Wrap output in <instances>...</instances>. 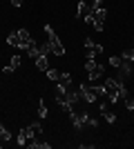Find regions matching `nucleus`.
Here are the masks:
<instances>
[{
    "label": "nucleus",
    "instance_id": "1",
    "mask_svg": "<svg viewBox=\"0 0 134 149\" xmlns=\"http://www.w3.org/2000/svg\"><path fill=\"white\" fill-rule=\"evenodd\" d=\"M103 87H105V98L109 100V105H116L119 100L128 98V89L123 85V78H107L103 82Z\"/></svg>",
    "mask_w": 134,
    "mask_h": 149
},
{
    "label": "nucleus",
    "instance_id": "2",
    "mask_svg": "<svg viewBox=\"0 0 134 149\" xmlns=\"http://www.w3.org/2000/svg\"><path fill=\"white\" fill-rule=\"evenodd\" d=\"M45 33H47V42H49V47H51V54L60 58V56L65 54V47H63V42L58 40L54 27H51V25H45Z\"/></svg>",
    "mask_w": 134,
    "mask_h": 149
},
{
    "label": "nucleus",
    "instance_id": "3",
    "mask_svg": "<svg viewBox=\"0 0 134 149\" xmlns=\"http://www.w3.org/2000/svg\"><path fill=\"white\" fill-rule=\"evenodd\" d=\"M81 100H83V102H87V105H96V102H98V93L94 91V87H92V85H81Z\"/></svg>",
    "mask_w": 134,
    "mask_h": 149
},
{
    "label": "nucleus",
    "instance_id": "4",
    "mask_svg": "<svg viewBox=\"0 0 134 149\" xmlns=\"http://www.w3.org/2000/svg\"><path fill=\"white\" fill-rule=\"evenodd\" d=\"M22 131L27 134V140L32 143V140H38V138H40L43 127H40V123H32V125H27V127H22Z\"/></svg>",
    "mask_w": 134,
    "mask_h": 149
},
{
    "label": "nucleus",
    "instance_id": "5",
    "mask_svg": "<svg viewBox=\"0 0 134 149\" xmlns=\"http://www.w3.org/2000/svg\"><path fill=\"white\" fill-rule=\"evenodd\" d=\"M18 36H20V47H18V49H25V51H27L29 42L34 40V38H32V33H29L27 29H18Z\"/></svg>",
    "mask_w": 134,
    "mask_h": 149
},
{
    "label": "nucleus",
    "instance_id": "6",
    "mask_svg": "<svg viewBox=\"0 0 134 149\" xmlns=\"http://www.w3.org/2000/svg\"><path fill=\"white\" fill-rule=\"evenodd\" d=\"M69 120H72V125H74V129H83V127H85L83 120H81V113H78L76 109H72V111H69Z\"/></svg>",
    "mask_w": 134,
    "mask_h": 149
},
{
    "label": "nucleus",
    "instance_id": "7",
    "mask_svg": "<svg viewBox=\"0 0 134 149\" xmlns=\"http://www.w3.org/2000/svg\"><path fill=\"white\" fill-rule=\"evenodd\" d=\"M87 13H92V7H89L85 0H81V2H78V7H76V16H78V18H85Z\"/></svg>",
    "mask_w": 134,
    "mask_h": 149
},
{
    "label": "nucleus",
    "instance_id": "8",
    "mask_svg": "<svg viewBox=\"0 0 134 149\" xmlns=\"http://www.w3.org/2000/svg\"><path fill=\"white\" fill-rule=\"evenodd\" d=\"M103 71H105V67H103V65H96V67L92 69V71H87L89 80H92V82H94V80H98V78L103 76Z\"/></svg>",
    "mask_w": 134,
    "mask_h": 149
},
{
    "label": "nucleus",
    "instance_id": "9",
    "mask_svg": "<svg viewBox=\"0 0 134 149\" xmlns=\"http://www.w3.org/2000/svg\"><path fill=\"white\" fill-rule=\"evenodd\" d=\"M119 71H123V78H130V76H132V62L130 60H121Z\"/></svg>",
    "mask_w": 134,
    "mask_h": 149
},
{
    "label": "nucleus",
    "instance_id": "10",
    "mask_svg": "<svg viewBox=\"0 0 134 149\" xmlns=\"http://www.w3.org/2000/svg\"><path fill=\"white\" fill-rule=\"evenodd\" d=\"M58 85H60V87H69V85H72V74H69V71H60Z\"/></svg>",
    "mask_w": 134,
    "mask_h": 149
},
{
    "label": "nucleus",
    "instance_id": "11",
    "mask_svg": "<svg viewBox=\"0 0 134 149\" xmlns=\"http://www.w3.org/2000/svg\"><path fill=\"white\" fill-rule=\"evenodd\" d=\"M92 13H94V20H101V22H105V18H107V9H105V7L92 9Z\"/></svg>",
    "mask_w": 134,
    "mask_h": 149
},
{
    "label": "nucleus",
    "instance_id": "12",
    "mask_svg": "<svg viewBox=\"0 0 134 149\" xmlns=\"http://www.w3.org/2000/svg\"><path fill=\"white\" fill-rule=\"evenodd\" d=\"M7 45H11V47H20V36H18V31H11V33L7 36Z\"/></svg>",
    "mask_w": 134,
    "mask_h": 149
},
{
    "label": "nucleus",
    "instance_id": "13",
    "mask_svg": "<svg viewBox=\"0 0 134 149\" xmlns=\"http://www.w3.org/2000/svg\"><path fill=\"white\" fill-rule=\"evenodd\" d=\"M34 62H36V67H38L40 71H47V67H49V60H47V56H38Z\"/></svg>",
    "mask_w": 134,
    "mask_h": 149
},
{
    "label": "nucleus",
    "instance_id": "14",
    "mask_svg": "<svg viewBox=\"0 0 134 149\" xmlns=\"http://www.w3.org/2000/svg\"><path fill=\"white\" fill-rule=\"evenodd\" d=\"M29 149H51L49 143H38V140H32V143H27Z\"/></svg>",
    "mask_w": 134,
    "mask_h": 149
},
{
    "label": "nucleus",
    "instance_id": "15",
    "mask_svg": "<svg viewBox=\"0 0 134 149\" xmlns=\"http://www.w3.org/2000/svg\"><path fill=\"white\" fill-rule=\"evenodd\" d=\"M0 140H5V143H9V140H11V131L7 129L5 125H0Z\"/></svg>",
    "mask_w": 134,
    "mask_h": 149
},
{
    "label": "nucleus",
    "instance_id": "16",
    "mask_svg": "<svg viewBox=\"0 0 134 149\" xmlns=\"http://www.w3.org/2000/svg\"><path fill=\"white\" fill-rule=\"evenodd\" d=\"M45 76H47L49 80L58 82V78H60V71H56V69H49V67H47V71H45Z\"/></svg>",
    "mask_w": 134,
    "mask_h": 149
},
{
    "label": "nucleus",
    "instance_id": "17",
    "mask_svg": "<svg viewBox=\"0 0 134 149\" xmlns=\"http://www.w3.org/2000/svg\"><path fill=\"white\" fill-rule=\"evenodd\" d=\"M27 143H29V140H27V134H25L22 129H20L18 138H16V145H20V147H27Z\"/></svg>",
    "mask_w": 134,
    "mask_h": 149
},
{
    "label": "nucleus",
    "instance_id": "18",
    "mask_svg": "<svg viewBox=\"0 0 134 149\" xmlns=\"http://www.w3.org/2000/svg\"><path fill=\"white\" fill-rule=\"evenodd\" d=\"M38 116H40V118H47V116H49V111H47V107H45V100H40V102H38Z\"/></svg>",
    "mask_w": 134,
    "mask_h": 149
},
{
    "label": "nucleus",
    "instance_id": "19",
    "mask_svg": "<svg viewBox=\"0 0 134 149\" xmlns=\"http://www.w3.org/2000/svg\"><path fill=\"white\" fill-rule=\"evenodd\" d=\"M121 58L123 60H130V62H134V49H125L121 54Z\"/></svg>",
    "mask_w": 134,
    "mask_h": 149
},
{
    "label": "nucleus",
    "instance_id": "20",
    "mask_svg": "<svg viewBox=\"0 0 134 149\" xmlns=\"http://www.w3.org/2000/svg\"><path fill=\"white\" fill-rule=\"evenodd\" d=\"M96 65H98V62H96L94 58H87V60H85V71H92Z\"/></svg>",
    "mask_w": 134,
    "mask_h": 149
},
{
    "label": "nucleus",
    "instance_id": "21",
    "mask_svg": "<svg viewBox=\"0 0 134 149\" xmlns=\"http://www.w3.org/2000/svg\"><path fill=\"white\" fill-rule=\"evenodd\" d=\"M121 60H123V58L112 56V58H109V67H116V69H119V67H121Z\"/></svg>",
    "mask_w": 134,
    "mask_h": 149
},
{
    "label": "nucleus",
    "instance_id": "22",
    "mask_svg": "<svg viewBox=\"0 0 134 149\" xmlns=\"http://www.w3.org/2000/svg\"><path fill=\"white\" fill-rule=\"evenodd\" d=\"M9 65H11L13 69L20 67V56H18V54H13V56H11V62H9Z\"/></svg>",
    "mask_w": 134,
    "mask_h": 149
},
{
    "label": "nucleus",
    "instance_id": "23",
    "mask_svg": "<svg viewBox=\"0 0 134 149\" xmlns=\"http://www.w3.org/2000/svg\"><path fill=\"white\" fill-rule=\"evenodd\" d=\"M125 100V109H128V111H134V96L132 98H123Z\"/></svg>",
    "mask_w": 134,
    "mask_h": 149
},
{
    "label": "nucleus",
    "instance_id": "24",
    "mask_svg": "<svg viewBox=\"0 0 134 149\" xmlns=\"http://www.w3.org/2000/svg\"><path fill=\"white\" fill-rule=\"evenodd\" d=\"M85 25H89V27H94V13H87V16H85Z\"/></svg>",
    "mask_w": 134,
    "mask_h": 149
},
{
    "label": "nucleus",
    "instance_id": "25",
    "mask_svg": "<svg viewBox=\"0 0 134 149\" xmlns=\"http://www.w3.org/2000/svg\"><path fill=\"white\" fill-rule=\"evenodd\" d=\"M89 7H92V9H98V7H103V0H92Z\"/></svg>",
    "mask_w": 134,
    "mask_h": 149
},
{
    "label": "nucleus",
    "instance_id": "26",
    "mask_svg": "<svg viewBox=\"0 0 134 149\" xmlns=\"http://www.w3.org/2000/svg\"><path fill=\"white\" fill-rule=\"evenodd\" d=\"M103 27H105V22H101V20H94V29H96V31H103Z\"/></svg>",
    "mask_w": 134,
    "mask_h": 149
},
{
    "label": "nucleus",
    "instance_id": "27",
    "mask_svg": "<svg viewBox=\"0 0 134 149\" xmlns=\"http://www.w3.org/2000/svg\"><path fill=\"white\" fill-rule=\"evenodd\" d=\"M13 71H16V69H13V67H11V65H7V67H5V69H2V74H13Z\"/></svg>",
    "mask_w": 134,
    "mask_h": 149
},
{
    "label": "nucleus",
    "instance_id": "28",
    "mask_svg": "<svg viewBox=\"0 0 134 149\" xmlns=\"http://www.w3.org/2000/svg\"><path fill=\"white\" fill-rule=\"evenodd\" d=\"M11 5L16 7V9H18V7H22V0H11Z\"/></svg>",
    "mask_w": 134,
    "mask_h": 149
}]
</instances>
